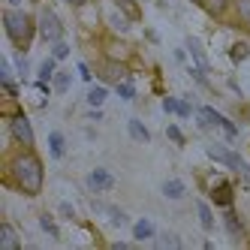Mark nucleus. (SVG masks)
Listing matches in <instances>:
<instances>
[{
	"instance_id": "obj_20",
	"label": "nucleus",
	"mask_w": 250,
	"mask_h": 250,
	"mask_svg": "<svg viewBox=\"0 0 250 250\" xmlns=\"http://www.w3.org/2000/svg\"><path fill=\"white\" fill-rule=\"evenodd\" d=\"M105 97H109L105 87H91V91H87V103H91V105H103Z\"/></svg>"
},
{
	"instance_id": "obj_17",
	"label": "nucleus",
	"mask_w": 250,
	"mask_h": 250,
	"mask_svg": "<svg viewBox=\"0 0 250 250\" xmlns=\"http://www.w3.org/2000/svg\"><path fill=\"white\" fill-rule=\"evenodd\" d=\"M48 148H51V157L61 160L63 151H66V148H63V136H61V133H51V136H48Z\"/></svg>"
},
{
	"instance_id": "obj_23",
	"label": "nucleus",
	"mask_w": 250,
	"mask_h": 250,
	"mask_svg": "<svg viewBox=\"0 0 250 250\" xmlns=\"http://www.w3.org/2000/svg\"><path fill=\"white\" fill-rule=\"evenodd\" d=\"M235 9H238V19L250 27V0H235Z\"/></svg>"
},
{
	"instance_id": "obj_19",
	"label": "nucleus",
	"mask_w": 250,
	"mask_h": 250,
	"mask_svg": "<svg viewBox=\"0 0 250 250\" xmlns=\"http://www.w3.org/2000/svg\"><path fill=\"white\" fill-rule=\"evenodd\" d=\"M55 61H58V58L42 61V66H40V82H51V79H55Z\"/></svg>"
},
{
	"instance_id": "obj_15",
	"label": "nucleus",
	"mask_w": 250,
	"mask_h": 250,
	"mask_svg": "<svg viewBox=\"0 0 250 250\" xmlns=\"http://www.w3.org/2000/svg\"><path fill=\"white\" fill-rule=\"evenodd\" d=\"M124 76H127V66L112 61V63H105V79L109 82H124Z\"/></svg>"
},
{
	"instance_id": "obj_10",
	"label": "nucleus",
	"mask_w": 250,
	"mask_h": 250,
	"mask_svg": "<svg viewBox=\"0 0 250 250\" xmlns=\"http://www.w3.org/2000/svg\"><path fill=\"white\" fill-rule=\"evenodd\" d=\"M211 199L217 202V205H223V208H229V205H232V187H229L226 181H223V184H217V187L211 190Z\"/></svg>"
},
{
	"instance_id": "obj_39",
	"label": "nucleus",
	"mask_w": 250,
	"mask_h": 250,
	"mask_svg": "<svg viewBox=\"0 0 250 250\" xmlns=\"http://www.w3.org/2000/svg\"><path fill=\"white\" fill-rule=\"evenodd\" d=\"M247 121H250V109H247Z\"/></svg>"
},
{
	"instance_id": "obj_26",
	"label": "nucleus",
	"mask_w": 250,
	"mask_h": 250,
	"mask_svg": "<svg viewBox=\"0 0 250 250\" xmlns=\"http://www.w3.org/2000/svg\"><path fill=\"white\" fill-rule=\"evenodd\" d=\"M118 97H124V100H133V97H136V87H133L130 82H118Z\"/></svg>"
},
{
	"instance_id": "obj_7",
	"label": "nucleus",
	"mask_w": 250,
	"mask_h": 250,
	"mask_svg": "<svg viewBox=\"0 0 250 250\" xmlns=\"http://www.w3.org/2000/svg\"><path fill=\"white\" fill-rule=\"evenodd\" d=\"M196 121H199V127L202 130H208V127H223V115L220 112H214V109H208V105H202L199 112H196Z\"/></svg>"
},
{
	"instance_id": "obj_34",
	"label": "nucleus",
	"mask_w": 250,
	"mask_h": 250,
	"mask_svg": "<svg viewBox=\"0 0 250 250\" xmlns=\"http://www.w3.org/2000/svg\"><path fill=\"white\" fill-rule=\"evenodd\" d=\"M79 76H82V79H84V82H91V69H87V66H84V63H79Z\"/></svg>"
},
{
	"instance_id": "obj_21",
	"label": "nucleus",
	"mask_w": 250,
	"mask_h": 250,
	"mask_svg": "<svg viewBox=\"0 0 250 250\" xmlns=\"http://www.w3.org/2000/svg\"><path fill=\"white\" fill-rule=\"evenodd\" d=\"M69 82H73V76H69V73H55V91L58 94H66L69 91Z\"/></svg>"
},
{
	"instance_id": "obj_35",
	"label": "nucleus",
	"mask_w": 250,
	"mask_h": 250,
	"mask_svg": "<svg viewBox=\"0 0 250 250\" xmlns=\"http://www.w3.org/2000/svg\"><path fill=\"white\" fill-rule=\"evenodd\" d=\"M15 63H19V73H21V79H24V76H27V61H24V58H19Z\"/></svg>"
},
{
	"instance_id": "obj_11",
	"label": "nucleus",
	"mask_w": 250,
	"mask_h": 250,
	"mask_svg": "<svg viewBox=\"0 0 250 250\" xmlns=\"http://www.w3.org/2000/svg\"><path fill=\"white\" fill-rule=\"evenodd\" d=\"M97 211H103L105 214V217H109L115 226H127L130 220H127V214H124V211H118V208H112V205H94Z\"/></svg>"
},
{
	"instance_id": "obj_16",
	"label": "nucleus",
	"mask_w": 250,
	"mask_h": 250,
	"mask_svg": "<svg viewBox=\"0 0 250 250\" xmlns=\"http://www.w3.org/2000/svg\"><path fill=\"white\" fill-rule=\"evenodd\" d=\"M196 211H199V223H202V229L211 232V229H214V214H211L208 202H199V205H196Z\"/></svg>"
},
{
	"instance_id": "obj_13",
	"label": "nucleus",
	"mask_w": 250,
	"mask_h": 250,
	"mask_svg": "<svg viewBox=\"0 0 250 250\" xmlns=\"http://www.w3.org/2000/svg\"><path fill=\"white\" fill-rule=\"evenodd\" d=\"M127 130H130V136L136 139V142H151V133H148V127L142 124L139 118H133L130 124H127Z\"/></svg>"
},
{
	"instance_id": "obj_27",
	"label": "nucleus",
	"mask_w": 250,
	"mask_h": 250,
	"mask_svg": "<svg viewBox=\"0 0 250 250\" xmlns=\"http://www.w3.org/2000/svg\"><path fill=\"white\" fill-rule=\"evenodd\" d=\"M40 226H42V232H48V235L58 238V226H55V220H51L48 214H42V217H40Z\"/></svg>"
},
{
	"instance_id": "obj_25",
	"label": "nucleus",
	"mask_w": 250,
	"mask_h": 250,
	"mask_svg": "<svg viewBox=\"0 0 250 250\" xmlns=\"http://www.w3.org/2000/svg\"><path fill=\"white\" fill-rule=\"evenodd\" d=\"M109 21H112V27H115V30H121V33H124V30H130V21H133V19H124V15H118V12H115Z\"/></svg>"
},
{
	"instance_id": "obj_14",
	"label": "nucleus",
	"mask_w": 250,
	"mask_h": 250,
	"mask_svg": "<svg viewBox=\"0 0 250 250\" xmlns=\"http://www.w3.org/2000/svg\"><path fill=\"white\" fill-rule=\"evenodd\" d=\"M154 232H157V229H154V223H151V220H136V223H133V235H136V241L151 238Z\"/></svg>"
},
{
	"instance_id": "obj_38",
	"label": "nucleus",
	"mask_w": 250,
	"mask_h": 250,
	"mask_svg": "<svg viewBox=\"0 0 250 250\" xmlns=\"http://www.w3.org/2000/svg\"><path fill=\"white\" fill-rule=\"evenodd\" d=\"M193 3H205V0H193Z\"/></svg>"
},
{
	"instance_id": "obj_24",
	"label": "nucleus",
	"mask_w": 250,
	"mask_h": 250,
	"mask_svg": "<svg viewBox=\"0 0 250 250\" xmlns=\"http://www.w3.org/2000/svg\"><path fill=\"white\" fill-rule=\"evenodd\" d=\"M229 55H232V61H244V58L250 55V45H247V42H235Z\"/></svg>"
},
{
	"instance_id": "obj_1",
	"label": "nucleus",
	"mask_w": 250,
	"mask_h": 250,
	"mask_svg": "<svg viewBox=\"0 0 250 250\" xmlns=\"http://www.w3.org/2000/svg\"><path fill=\"white\" fill-rule=\"evenodd\" d=\"M9 172L15 178V184H19V190H24L27 196H37L42 190V163H40V157L33 151L15 157Z\"/></svg>"
},
{
	"instance_id": "obj_31",
	"label": "nucleus",
	"mask_w": 250,
	"mask_h": 250,
	"mask_svg": "<svg viewBox=\"0 0 250 250\" xmlns=\"http://www.w3.org/2000/svg\"><path fill=\"white\" fill-rule=\"evenodd\" d=\"M69 55V45L66 42H55V51H51V58H58V61H63Z\"/></svg>"
},
{
	"instance_id": "obj_33",
	"label": "nucleus",
	"mask_w": 250,
	"mask_h": 250,
	"mask_svg": "<svg viewBox=\"0 0 250 250\" xmlns=\"http://www.w3.org/2000/svg\"><path fill=\"white\" fill-rule=\"evenodd\" d=\"M163 109H166V112H178V100H172V97L163 100Z\"/></svg>"
},
{
	"instance_id": "obj_3",
	"label": "nucleus",
	"mask_w": 250,
	"mask_h": 250,
	"mask_svg": "<svg viewBox=\"0 0 250 250\" xmlns=\"http://www.w3.org/2000/svg\"><path fill=\"white\" fill-rule=\"evenodd\" d=\"M208 157L211 160H217V163H223V166H229V169H235V172H241L244 178H250V169H247V163L235 154V151H229V148H220V145H211L208 148Z\"/></svg>"
},
{
	"instance_id": "obj_22",
	"label": "nucleus",
	"mask_w": 250,
	"mask_h": 250,
	"mask_svg": "<svg viewBox=\"0 0 250 250\" xmlns=\"http://www.w3.org/2000/svg\"><path fill=\"white\" fill-rule=\"evenodd\" d=\"M115 3L127 12V19H139V6H136V0H115Z\"/></svg>"
},
{
	"instance_id": "obj_36",
	"label": "nucleus",
	"mask_w": 250,
	"mask_h": 250,
	"mask_svg": "<svg viewBox=\"0 0 250 250\" xmlns=\"http://www.w3.org/2000/svg\"><path fill=\"white\" fill-rule=\"evenodd\" d=\"M66 3H73V6H82V3H84V0H66Z\"/></svg>"
},
{
	"instance_id": "obj_32",
	"label": "nucleus",
	"mask_w": 250,
	"mask_h": 250,
	"mask_svg": "<svg viewBox=\"0 0 250 250\" xmlns=\"http://www.w3.org/2000/svg\"><path fill=\"white\" fill-rule=\"evenodd\" d=\"M178 115H181V118H190V115H193V109H190L184 100H178Z\"/></svg>"
},
{
	"instance_id": "obj_4",
	"label": "nucleus",
	"mask_w": 250,
	"mask_h": 250,
	"mask_svg": "<svg viewBox=\"0 0 250 250\" xmlns=\"http://www.w3.org/2000/svg\"><path fill=\"white\" fill-rule=\"evenodd\" d=\"M40 33H42L45 42H61V37H63V24H61V19L51 9L40 12Z\"/></svg>"
},
{
	"instance_id": "obj_8",
	"label": "nucleus",
	"mask_w": 250,
	"mask_h": 250,
	"mask_svg": "<svg viewBox=\"0 0 250 250\" xmlns=\"http://www.w3.org/2000/svg\"><path fill=\"white\" fill-rule=\"evenodd\" d=\"M0 250H19V235L9 223L0 226Z\"/></svg>"
},
{
	"instance_id": "obj_6",
	"label": "nucleus",
	"mask_w": 250,
	"mask_h": 250,
	"mask_svg": "<svg viewBox=\"0 0 250 250\" xmlns=\"http://www.w3.org/2000/svg\"><path fill=\"white\" fill-rule=\"evenodd\" d=\"M87 187L91 190H112L115 187V178H112V172L109 169H94L91 175H87Z\"/></svg>"
},
{
	"instance_id": "obj_5",
	"label": "nucleus",
	"mask_w": 250,
	"mask_h": 250,
	"mask_svg": "<svg viewBox=\"0 0 250 250\" xmlns=\"http://www.w3.org/2000/svg\"><path fill=\"white\" fill-rule=\"evenodd\" d=\"M9 130H12L15 142H21L24 148H33V130H30V121L24 115H12L9 118Z\"/></svg>"
},
{
	"instance_id": "obj_18",
	"label": "nucleus",
	"mask_w": 250,
	"mask_h": 250,
	"mask_svg": "<svg viewBox=\"0 0 250 250\" xmlns=\"http://www.w3.org/2000/svg\"><path fill=\"white\" fill-rule=\"evenodd\" d=\"M223 223H226V229L232 232V235H238V232H241V220H238V214L232 211V208H226V217H223Z\"/></svg>"
},
{
	"instance_id": "obj_29",
	"label": "nucleus",
	"mask_w": 250,
	"mask_h": 250,
	"mask_svg": "<svg viewBox=\"0 0 250 250\" xmlns=\"http://www.w3.org/2000/svg\"><path fill=\"white\" fill-rule=\"evenodd\" d=\"M160 247H181V241H178V235H172V232H163V235H160Z\"/></svg>"
},
{
	"instance_id": "obj_30",
	"label": "nucleus",
	"mask_w": 250,
	"mask_h": 250,
	"mask_svg": "<svg viewBox=\"0 0 250 250\" xmlns=\"http://www.w3.org/2000/svg\"><path fill=\"white\" fill-rule=\"evenodd\" d=\"M166 136L175 142V145H184V136H181V130H178L175 124H169V127H166Z\"/></svg>"
},
{
	"instance_id": "obj_28",
	"label": "nucleus",
	"mask_w": 250,
	"mask_h": 250,
	"mask_svg": "<svg viewBox=\"0 0 250 250\" xmlns=\"http://www.w3.org/2000/svg\"><path fill=\"white\" fill-rule=\"evenodd\" d=\"M205 9H208L211 15H220V12L226 9V0H205Z\"/></svg>"
},
{
	"instance_id": "obj_12",
	"label": "nucleus",
	"mask_w": 250,
	"mask_h": 250,
	"mask_svg": "<svg viewBox=\"0 0 250 250\" xmlns=\"http://www.w3.org/2000/svg\"><path fill=\"white\" fill-rule=\"evenodd\" d=\"M187 51L193 55V61H196V66H202V69H208V58H205V51H202V45H199V40H187Z\"/></svg>"
},
{
	"instance_id": "obj_2",
	"label": "nucleus",
	"mask_w": 250,
	"mask_h": 250,
	"mask_svg": "<svg viewBox=\"0 0 250 250\" xmlns=\"http://www.w3.org/2000/svg\"><path fill=\"white\" fill-rule=\"evenodd\" d=\"M3 24H6L9 40L24 51L30 45V40H33V19L27 12H21V9H6L3 12Z\"/></svg>"
},
{
	"instance_id": "obj_9",
	"label": "nucleus",
	"mask_w": 250,
	"mask_h": 250,
	"mask_svg": "<svg viewBox=\"0 0 250 250\" xmlns=\"http://www.w3.org/2000/svg\"><path fill=\"white\" fill-rule=\"evenodd\" d=\"M184 193H187V187H184V181H178V178H169V181L163 184L166 199H184Z\"/></svg>"
},
{
	"instance_id": "obj_37",
	"label": "nucleus",
	"mask_w": 250,
	"mask_h": 250,
	"mask_svg": "<svg viewBox=\"0 0 250 250\" xmlns=\"http://www.w3.org/2000/svg\"><path fill=\"white\" fill-rule=\"evenodd\" d=\"M9 3H12V6H19V3H21V0H9Z\"/></svg>"
}]
</instances>
